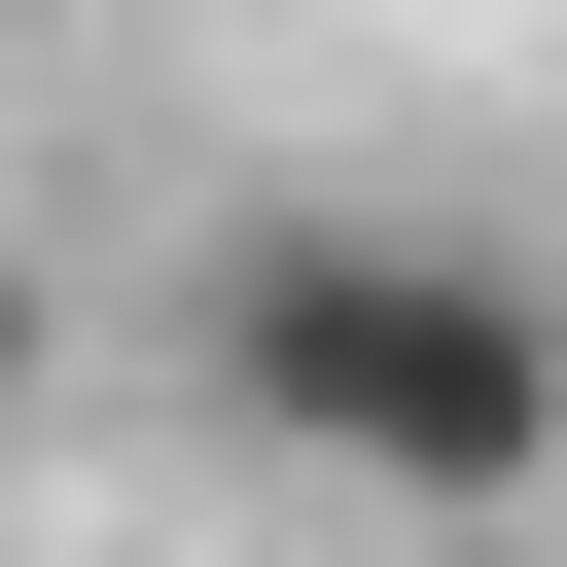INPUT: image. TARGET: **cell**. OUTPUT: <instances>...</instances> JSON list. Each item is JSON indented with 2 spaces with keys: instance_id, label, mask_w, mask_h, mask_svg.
I'll return each mask as SVG.
<instances>
[{
  "instance_id": "cell-1",
  "label": "cell",
  "mask_w": 567,
  "mask_h": 567,
  "mask_svg": "<svg viewBox=\"0 0 567 567\" xmlns=\"http://www.w3.org/2000/svg\"><path fill=\"white\" fill-rule=\"evenodd\" d=\"M213 425L319 461V496L496 532V496H567V284L461 248V213H248L213 248Z\"/></svg>"
},
{
  "instance_id": "cell-2",
  "label": "cell",
  "mask_w": 567,
  "mask_h": 567,
  "mask_svg": "<svg viewBox=\"0 0 567 567\" xmlns=\"http://www.w3.org/2000/svg\"><path fill=\"white\" fill-rule=\"evenodd\" d=\"M35 390H71V284H35V248H0V425H35Z\"/></svg>"
}]
</instances>
